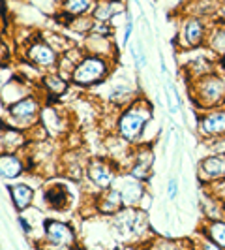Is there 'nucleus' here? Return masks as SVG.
I'll list each match as a JSON object with an SVG mask.
<instances>
[{
  "instance_id": "nucleus-30",
  "label": "nucleus",
  "mask_w": 225,
  "mask_h": 250,
  "mask_svg": "<svg viewBox=\"0 0 225 250\" xmlns=\"http://www.w3.org/2000/svg\"><path fill=\"white\" fill-rule=\"evenodd\" d=\"M17 222H19V226H21V229H23V233H25V235H30V233H32V224L26 220L23 213L17 214Z\"/></svg>"
},
{
  "instance_id": "nucleus-1",
  "label": "nucleus",
  "mask_w": 225,
  "mask_h": 250,
  "mask_svg": "<svg viewBox=\"0 0 225 250\" xmlns=\"http://www.w3.org/2000/svg\"><path fill=\"white\" fill-rule=\"evenodd\" d=\"M154 117V107L147 98L137 96L131 104H128L126 107L120 109L118 117H116V136L122 138L126 143L130 145H137L145 128L152 121Z\"/></svg>"
},
{
  "instance_id": "nucleus-16",
  "label": "nucleus",
  "mask_w": 225,
  "mask_h": 250,
  "mask_svg": "<svg viewBox=\"0 0 225 250\" xmlns=\"http://www.w3.org/2000/svg\"><path fill=\"white\" fill-rule=\"evenodd\" d=\"M124 207V198H122L120 190L116 187H111L107 188V190H100L94 196V211L100 214L112 216V214H116Z\"/></svg>"
},
{
  "instance_id": "nucleus-7",
  "label": "nucleus",
  "mask_w": 225,
  "mask_h": 250,
  "mask_svg": "<svg viewBox=\"0 0 225 250\" xmlns=\"http://www.w3.org/2000/svg\"><path fill=\"white\" fill-rule=\"evenodd\" d=\"M23 57H25L26 62L32 64L34 68H41V70H56L58 59H60V53L55 49L47 40H34V42H28V45L25 47Z\"/></svg>"
},
{
  "instance_id": "nucleus-14",
  "label": "nucleus",
  "mask_w": 225,
  "mask_h": 250,
  "mask_svg": "<svg viewBox=\"0 0 225 250\" xmlns=\"http://www.w3.org/2000/svg\"><path fill=\"white\" fill-rule=\"evenodd\" d=\"M152 166H154V152L149 145H137V149L131 152V162L128 166V173L143 183H149L152 179Z\"/></svg>"
},
{
  "instance_id": "nucleus-11",
  "label": "nucleus",
  "mask_w": 225,
  "mask_h": 250,
  "mask_svg": "<svg viewBox=\"0 0 225 250\" xmlns=\"http://www.w3.org/2000/svg\"><path fill=\"white\" fill-rule=\"evenodd\" d=\"M145 185L147 183H143L135 177H131L130 173H126V175L116 177L112 187H116L120 190L126 207H141L143 200L147 198V187Z\"/></svg>"
},
{
  "instance_id": "nucleus-26",
  "label": "nucleus",
  "mask_w": 225,
  "mask_h": 250,
  "mask_svg": "<svg viewBox=\"0 0 225 250\" xmlns=\"http://www.w3.org/2000/svg\"><path fill=\"white\" fill-rule=\"evenodd\" d=\"M130 51H131V57H133V66H135V70H137V72H143L145 66H147V53H145L143 42H141L139 36H135L131 40Z\"/></svg>"
},
{
  "instance_id": "nucleus-29",
  "label": "nucleus",
  "mask_w": 225,
  "mask_h": 250,
  "mask_svg": "<svg viewBox=\"0 0 225 250\" xmlns=\"http://www.w3.org/2000/svg\"><path fill=\"white\" fill-rule=\"evenodd\" d=\"M176 196H178V181H176V177H171L167 181V198L176 200Z\"/></svg>"
},
{
  "instance_id": "nucleus-13",
  "label": "nucleus",
  "mask_w": 225,
  "mask_h": 250,
  "mask_svg": "<svg viewBox=\"0 0 225 250\" xmlns=\"http://www.w3.org/2000/svg\"><path fill=\"white\" fill-rule=\"evenodd\" d=\"M197 130L205 139L225 138V105L203 111L197 123Z\"/></svg>"
},
{
  "instance_id": "nucleus-33",
  "label": "nucleus",
  "mask_w": 225,
  "mask_h": 250,
  "mask_svg": "<svg viewBox=\"0 0 225 250\" xmlns=\"http://www.w3.org/2000/svg\"><path fill=\"white\" fill-rule=\"evenodd\" d=\"M58 2H62V0H58Z\"/></svg>"
},
{
  "instance_id": "nucleus-3",
  "label": "nucleus",
  "mask_w": 225,
  "mask_h": 250,
  "mask_svg": "<svg viewBox=\"0 0 225 250\" xmlns=\"http://www.w3.org/2000/svg\"><path fill=\"white\" fill-rule=\"evenodd\" d=\"M114 59L100 57V55H90L85 53L79 64L75 66V70L70 75V83H74L75 87L90 88L101 85L114 68Z\"/></svg>"
},
{
  "instance_id": "nucleus-27",
  "label": "nucleus",
  "mask_w": 225,
  "mask_h": 250,
  "mask_svg": "<svg viewBox=\"0 0 225 250\" xmlns=\"http://www.w3.org/2000/svg\"><path fill=\"white\" fill-rule=\"evenodd\" d=\"M133 36V17L131 13L126 10V25H124V36H122V45H128Z\"/></svg>"
},
{
  "instance_id": "nucleus-21",
  "label": "nucleus",
  "mask_w": 225,
  "mask_h": 250,
  "mask_svg": "<svg viewBox=\"0 0 225 250\" xmlns=\"http://www.w3.org/2000/svg\"><path fill=\"white\" fill-rule=\"evenodd\" d=\"M8 192H10V198L15 207L17 213H25L26 209L32 207V201H34V188L26 183H13L8 185Z\"/></svg>"
},
{
  "instance_id": "nucleus-19",
  "label": "nucleus",
  "mask_w": 225,
  "mask_h": 250,
  "mask_svg": "<svg viewBox=\"0 0 225 250\" xmlns=\"http://www.w3.org/2000/svg\"><path fill=\"white\" fill-rule=\"evenodd\" d=\"M94 6H96V0H62L60 10H58L60 13L56 15V21H60L68 26L75 17L90 15Z\"/></svg>"
},
{
  "instance_id": "nucleus-6",
  "label": "nucleus",
  "mask_w": 225,
  "mask_h": 250,
  "mask_svg": "<svg viewBox=\"0 0 225 250\" xmlns=\"http://www.w3.org/2000/svg\"><path fill=\"white\" fill-rule=\"evenodd\" d=\"M41 229H43V239L47 241L49 247H55V249H74V247H77L75 228L66 220L43 218Z\"/></svg>"
},
{
  "instance_id": "nucleus-4",
  "label": "nucleus",
  "mask_w": 225,
  "mask_h": 250,
  "mask_svg": "<svg viewBox=\"0 0 225 250\" xmlns=\"http://www.w3.org/2000/svg\"><path fill=\"white\" fill-rule=\"evenodd\" d=\"M41 96H38L34 92L26 94L19 100L12 102L6 107V123L17 126V128H23V130H30L32 126H36L41 119Z\"/></svg>"
},
{
  "instance_id": "nucleus-25",
  "label": "nucleus",
  "mask_w": 225,
  "mask_h": 250,
  "mask_svg": "<svg viewBox=\"0 0 225 250\" xmlns=\"http://www.w3.org/2000/svg\"><path fill=\"white\" fill-rule=\"evenodd\" d=\"M137 98V90L131 87H126V85H114L109 92V104L111 105H116V107H126L128 104Z\"/></svg>"
},
{
  "instance_id": "nucleus-15",
  "label": "nucleus",
  "mask_w": 225,
  "mask_h": 250,
  "mask_svg": "<svg viewBox=\"0 0 225 250\" xmlns=\"http://www.w3.org/2000/svg\"><path fill=\"white\" fill-rule=\"evenodd\" d=\"M28 141H30V136L26 134V130L2 121V132H0L2 152H21L23 149H26Z\"/></svg>"
},
{
  "instance_id": "nucleus-20",
  "label": "nucleus",
  "mask_w": 225,
  "mask_h": 250,
  "mask_svg": "<svg viewBox=\"0 0 225 250\" xmlns=\"http://www.w3.org/2000/svg\"><path fill=\"white\" fill-rule=\"evenodd\" d=\"M21 152H2L0 154V177L4 181H12L25 173L26 166Z\"/></svg>"
},
{
  "instance_id": "nucleus-10",
  "label": "nucleus",
  "mask_w": 225,
  "mask_h": 250,
  "mask_svg": "<svg viewBox=\"0 0 225 250\" xmlns=\"http://www.w3.org/2000/svg\"><path fill=\"white\" fill-rule=\"evenodd\" d=\"M41 200L51 211H68L72 205V192L60 181H49L41 190Z\"/></svg>"
},
{
  "instance_id": "nucleus-17",
  "label": "nucleus",
  "mask_w": 225,
  "mask_h": 250,
  "mask_svg": "<svg viewBox=\"0 0 225 250\" xmlns=\"http://www.w3.org/2000/svg\"><path fill=\"white\" fill-rule=\"evenodd\" d=\"M39 81L43 88V100H47L49 105H53L60 96H64L70 88V79L58 72H47L39 77Z\"/></svg>"
},
{
  "instance_id": "nucleus-23",
  "label": "nucleus",
  "mask_w": 225,
  "mask_h": 250,
  "mask_svg": "<svg viewBox=\"0 0 225 250\" xmlns=\"http://www.w3.org/2000/svg\"><path fill=\"white\" fill-rule=\"evenodd\" d=\"M205 45L216 59L225 55V21H218L212 26H208Z\"/></svg>"
},
{
  "instance_id": "nucleus-2",
  "label": "nucleus",
  "mask_w": 225,
  "mask_h": 250,
  "mask_svg": "<svg viewBox=\"0 0 225 250\" xmlns=\"http://www.w3.org/2000/svg\"><path fill=\"white\" fill-rule=\"evenodd\" d=\"M189 96L201 111L225 105V74L206 72L189 81Z\"/></svg>"
},
{
  "instance_id": "nucleus-24",
  "label": "nucleus",
  "mask_w": 225,
  "mask_h": 250,
  "mask_svg": "<svg viewBox=\"0 0 225 250\" xmlns=\"http://www.w3.org/2000/svg\"><path fill=\"white\" fill-rule=\"evenodd\" d=\"M201 231L203 237L216 243L220 250H225V218H206Z\"/></svg>"
},
{
  "instance_id": "nucleus-18",
  "label": "nucleus",
  "mask_w": 225,
  "mask_h": 250,
  "mask_svg": "<svg viewBox=\"0 0 225 250\" xmlns=\"http://www.w3.org/2000/svg\"><path fill=\"white\" fill-rule=\"evenodd\" d=\"M81 47H83L85 53H90V55H100V57H107V59H114V61L118 57V47H116V43L112 42L111 38L101 36V34H96V32L87 34Z\"/></svg>"
},
{
  "instance_id": "nucleus-31",
  "label": "nucleus",
  "mask_w": 225,
  "mask_h": 250,
  "mask_svg": "<svg viewBox=\"0 0 225 250\" xmlns=\"http://www.w3.org/2000/svg\"><path fill=\"white\" fill-rule=\"evenodd\" d=\"M169 83V87H171V92H173V98H175V104L178 109H182V98H180V92H178V87H176L175 83H171V81H167Z\"/></svg>"
},
{
  "instance_id": "nucleus-22",
  "label": "nucleus",
  "mask_w": 225,
  "mask_h": 250,
  "mask_svg": "<svg viewBox=\"0 0 225 250\" xmlns=\"http://www.w3.org/2000/svg\"><path fill=\"white\" fill-rule=\"evenodd\" d=\"M118 13H126V6L122 0H96V6L90 15L94 17V21L111 23L112 17Z\"/></svg>"
},
{
  "instance_id": "nucleus-12",
  "label": "nucleus",
  "mask_w": 225,
  "mask_h": 250,
  "mask_svg": "<svg viewBox=\"0 0 225 250\" xmlns=\"http://www.w3.org/2000/svg\"><path fill=\"white\" fill-rule=\"evenodd\" d=\"M197 179L201 185L210 187L218 181L225 179V154L210 152L208 156H205L197 166Z\"/></svg>"
},
{
  "instance_id": "nucleus-8",
  "label": "nucleus",
  "mask_w": 225,
  "mask_h": 250,
  "mask_svg": "<svg viewBox=\"0 0 225 250\" xmlns=\"http://www.w3.org/2000/svg\"><path fill=\"white\" fill-rule=\"evenodd\" d=\"M85 177L98 190H107L114 185V181L118 177V166L107 158H92L87 162Z\"/></svg>"
},
{
  "instance_id": "nucleus-32",
  "label": "nucleus",
  "mask_w": 225,
  "mask_h": 250,
  "mask_svg": "<svg viewBox=\"0 0 225 250\" xmlns=\"http://www.w3.org/2000/svg\"><path fill=\"white\" fill-rule=\"evenodd\" d=\"M218 70H220V72H222V74H225V55H222V57H220V59H218Z\"/></svg>"
},
{
  "instance_id": "nucleus-9",
  "label": "nucleus",
  "mask_w": 225,
  "mask_h": 250,
  "mask_svg": "<svg viewBox=\"0 0 225 250\" xmlns=\"http://www.w3.org/2000/svg\"><path fill=\"white\" fill-rule=\"evenodd\" d=\"M206 32L208 26L203 23L199 15H189L182 21V36L178 42L184 49H199L206 42Z\"/></svg>"
},
{
  "instance_id": "nucleus-28",
  "label": "nucleus",
  "mask_w": 225,
  "mask_h": 250,
  "mask_svg": "<svg viewBox=\"0 0 225 250\" xmlns=\"http://www.w3.org/2000/svg\"><path fill=\"white\" fill-rule=\"evenodd\" d=\"M210 194H212V196H216L218 200L225 201V179H224V181H218V183L210 185Z\"/></svg>"
},
{
  "instance_id": "nucleus-5",
  "label": "nucleus",
  "mask_w": 225,
  "mask_h": 250,
  "mask_svg": "<svg viewBox=\"0 0 225 250\" xmlns=\"http://www.w3.org/2000/svg\"><path fill=\"white\" fill-rule=\"evenodd\" d=\"M111 226L120 239H137L147 228V209L143 207H124L112 214Z\"/></svg>"
}]
</instances>
